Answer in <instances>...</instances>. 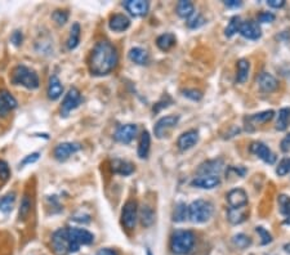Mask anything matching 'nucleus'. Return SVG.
<instances>
[{
    "label": "nucleus",
    "mask_w": 290,
    "mask_h": 255,
    "mask_svg": "<svg viewBox=\"0 0 290 255\" xmlns=\"http://www.w3.org/2000/svg\"><path fill=\"white\" fill-rule=\"evenodd\" d=\"M119 61L118 50L111 42H99L92 50L89 58V71L95 76H104L116 67Z\"/></svg>",
    "instance_id": "1"
},
{
    "label": "nucleus",
    "mask_w": 290,
    "mask_h": 255,
    "mask_svg": "<svg viewBox=\"0 0 290 255\" xmlns=\"http://www.w3.org/2000/svg\"><path fill=\"white\" fill-rule=\"evenodd\" d=\"M195 245V235L189 229H178L172 235L170 250L176 255H186Z\"/></svg>",
    "instance_id": "2"
},
{
    "label": "nucleus",
    "mask_w": 290,
    "mask_h": 255,
    "mask_svg": "<svg viewBox=\"0 0 290 255\" xmlns=\"http://www.w3.org/2000/svg\"><path fill=\"white\" fill-rule=\"evenodd\" d=\"M12 82L16 85H22L27 89L39 88V76L34 70L29 69L26 66H17L12 74Z\"/></svg>",
    "instance_id": "3"
},
{
    "label": "nucleus",
    "mask_w": 290,
    "mask_h": 255,
    "mask_svg": "<svg viewBox=\"0 0 290 255\" xmlns=\"http://www.w3.org/2000/svg\"><path fill=\"white\" fill-rule=\"evenodd\" d=\"M213 215V205L206 200H196L189 206V218L193 223H205Z\"/></svg>",
    "instance_id": "4"
},
{
    "label": "nucleus",
    "mask_w": 290,
    "mask_h": 255,
    "mask_svg": "<svg viewBox=\"0 0 290 255\" xmlns=\"http://www.w3.org/2000/svg\"><path fill=\"white\" fill-rule=\"evenodd\" d=\"M71 253H78L82 245H91L95 241V236L84 228H67Z\"/></svg>",
    "instance_id": "5"
},
{
    "label": "nucleus",
    "mask_w": 290,
    "mask_h": 255,
    "mask_svg": "<svg viewBox=\"0 0 290 255\" xmlns=\"http://www.w3.org/2000/svg\"><path fill=\"white\" fill-rule=\"evenodd\" d=\"M52 248H53V252L55 253V255L71 254L69 235H67V228H59L53 233Z\"/></svg>",
    "instance_id": "6"
},
{
    "label": "nucleus",
    "mask_w": 290,
    "mask_h": 255,
    "mask_svg": "<svg viewBox=\"0 0 290 255\" xmlns=\"http://www.w3.org/2000/svg\"><path fill=\"white\" fill-rule=\"evenodd\" d=\"M137 219H138L137 201L129 200V201L125 203L124 208H123V212H121V222H123V226H124L128 231H132V229L136 228Z\"/></svg>",
    "instance_id": "7"
},
{
    "label": "nucleus",
    "mask_w": 290,
    "mask_h": 255,
    "mask_svg": "<svg viewBox=\"0 0 290 255\" xmlns=\"http://www.w3.org/2000/svg\"><path fill=\"white\" fill-rule=\"evenodd\" d=\"M83 98L82 94L76 88H70L67 94L65 95V98L62 101V105H61V115L62 116H67L72 110L79 107V105L82 103Z\"/></svg>",
    "instance_id": "8"
},
{
    "label": "nucleus",
    "mask_w": 290,
    "mask_h": 255,
    "mask_svg": "<svg viewBox=\"0 0 290 255\" xmlns=\"http://www.w3.org/2000/svg\"><path fill=\"white\" fill-rule=\"evenodd\" d=\"M178 121H180V116H176V115H168V116L159 119L155 127H153V133H155L156 138L161 139V138L165 137L166 133L178 124Z\"/></svg>",
    "instance_id": "9"
},
{
    "label": "nucleus",
    "mask_w": 290,
    "mask_h": 255,
    "mask_svg": "<svg viewBox=\"0 0 290 255\" xmlns=\"http://www.w3.org/2000/svg\"><path fill=\"white\" fill-rule=\"evenodd\" d=\"M80 150H82L80 143H75V142H63V143H59L55 146L53 155H54L55 160L66 161L70 156H72V155L76 154V152Z\"/></svg>",
    "instance_id": "10"
},
{
    "label": "nucleus",
    "mask_w": 290,
    "mask_h": 255,
    "mask_svg": "<svg viewBox=\"0 0 290 255\" xmlns=\"http://www.w3.org/2000/svg\"><path fill=\"white\" fill-rule=\"evenodd\" d=\"M137 134V125L136 124H125L118 128V130L115 133L114 138L115 141L120 142V143L128 144L131 143Z\"/></svg>",
    "instance_id": "11"
},
{
    "label": "nucleus",
    "mask_w": 290,
    "mask_h": 255,
    "mask_svg": "<svg viewBox=\"0 0 290 255\" xmlns=\"http://www.w3.org/2000/svg\"><path fill=\"white\" fill-rule=\"evenodd\" d=\"M227 203L230 208H242L248 205V193L242 188H234L227 193Z\"/></svg>",
    "instance_id": "12"
},
{
    "label": "nucleus",
    "mask_w": 290,
    "mask_h": 255,
    "mask_svg": "<svg viewBox=\"0 0 290 255\" xmlns=\"http://www.w3.org/2000/svg\"><path fill=\"white\" fill-rule=\"evenodd\" d=\"M225 167V163L222 159H214V160H208L202 163L197 169V173L200 175H218Z\"/></svg>",
    "instance_id": "13"
},
{
    "label": "nucleus",
    "mask_w": 290,
    "mask_h": 255,
    "mask_svg": "<svg viewBox=\"0 0 290 255\" xmlns=\"http://www.w3.org/2000/svg\"><path fill=\"white\" fill-rule=\"evenodd\" d=\"M239 33L242 38L249 40H257L261 38V27H259V23L255 22V21H246V22H242Z\"/></svg>",
    "instance_id": "14"
},
{
    "label": "nucleus",
    "mask_w": 290,
    "mask_h": 255,
    "mask_svg": "<svg viewBox=\"0 0 290 255\" xmlns=\"http://www.w3.org/2000/svg\"><path fill=\"white\" fill-rule=\"evenodd\" d=\"M250 152L251 154H254L255 156L259 157V159H262L264 163L267 164H274L275 160H276V156L274 155V152H272L266 144L262 143V142H254V143H251Z\"/></svg>",
    "instance_id": "15"
},
{
    "label": "nucleus",
    "mask_w": 290,
    "mask_h": 255,
    "mask_svg": "<svg viewBox=\"0 0 290 255\" xmlns=\"http://www.w3.org/2000/svg\"><path fill=\"white\" fill-rule=\"evenodd\" d=\"M221 184V178L218 175H199L191 182V186L202 190H213Z\"/></svg>",
    "instance_id": "16"
},
{
    "label": "nucleus",
    "mask_w": 290,
    "mask_h": 255,
    "mask_svg": "<svg viewBox=\"0 0 290 255\" xmlns=\"http://www.w3.org/2000/svg\"><path fill=\"white\" fill-rule=\"evenodd\" d=\"M125 9L134 17H141L147 14L150 9V4L145 0H128L124 3Z\"/></svg>",
    "instance_id": "17"
},
{
    "label": "nucleus",
    "mask_w": 290,
    "mask_h": 255,
    "mask_svg": "<svg viewBox=\"0 0 290 255\" xmlns=\"http://www.w3.org/2000/svg\"><path fill=\"white\" fill-rule=\"evenodd\" d=\"M197 142H199V133H197V130L191 129V130L185 131L183 134L180 135L178 141H177V146L180 150L187 151L190 148H193Z\"/></svg>",
    "instance_id": "18"
},
{
    "label": "nucleus",
    "mask_w": 290,
    "mask_h": 255,
    "mask_svg": "<svg viewBox=\"0 0 290 255\" xmlns=\"http://www.w3.org/2000/svg\"><path fill=\"white\" fill-rule=\"evenodd\" d=\"M17 107V101L7 90H0V116L4 118Z\"/></svg>",
    "instance_id": "19"
},
{
    "label": "nucleus",
    "mask_w": 290,
    "mask_h": 255,
    "mask_svg": "<svg viewBox=\"0 0 290 255\" xmlns=\"http://www.w3.org/2000/svg\"><path fill=\"white\" fill-rule=\"evenodd\" d=\"M258 86L263 93H271L276 90L277 86H279V82L276 80L275 76H272L268 72H262L261 75L258 76L257 79Z\"/></svg>",
    "instance_id": "20"
},
{
    "label": "nucleus",
    "mask_w": 290,
    "mask_h": 255,
    "mask_svg": "<svg viewBox=\"0 0 290 255\" xmlns=\"http://www.w3.org/2000/svg\"><path fill=\"white\" fill-rule=\"evenodd\" d=\"M249 209L246 206L242 208H228L227 209V219L231 224H242V222L248 219Z\"/></svg>",
    "instance_id": "21"
},
{
    "label": "nucleus",
    "mask_w": 290,
    "mask_h": 255,
    "mask_svg": "<svg viewBox=\"0 0 290 255\" xmlns=\"http://www.w3.org/2000/svg\"><path fill=\"white\" fill-rule=\"evenodd\" d=\"M131 26V21L124 14H114V16L110 18V22H108V27H110L112 31L115 33H121V31H125L128 27Z\"/></svg>",
    "instance_id": "22"
},
{
    "label": "nucleus",
    "mask_w": 290,
    "mask_h": 255,
    "mask_svg": "<svg viewBox=\"0 0 290 255\" xmlns=\"http://www.w3.org/2000/svg\"><path fill=\"white\" fill-rule=\"evenodd\" d=\"M48 98L52 99V101H55V99H58L63 93V85L62 83L59 82V79L57 78L55 75H52L49 78V83H48Z\"/></svg>",
    "instance_id": "23"
},
{
    "label": "nucleus",
    "mask_w": 290,
    "mask_h": 255,
    "mask_svg": "<svg viewBox=\"0 0 290 255\" xmlns=\"http://www.w3.org/2000/svg\"><path fill=\"white\" fill-rule=\"evenodd\" d=\"M275 116V112L272 110H268V111H263L259 112V114L251 115L249 116L248 119H245V121H248L249 124L246 125V130L250 129L251 125H258V124H264V123H267V121L272 120V118Z\"/></svg>",
    "instance_id": "24"
},
{
    "label": "nucleus",
    "mask_w": 290,
    "mask_h": 255,
    "mask_svg": "<svg viewBox=\"0 0 290 255\" xmlns=\"http://www.w3.org/2000/svg\"><path fill=\"white\" fill-rule=\"evenodd\" d=\"M111 169H112L115 174H120V175H124V177L131 175L134 171V167L131 163L120 160V159H116V160L111 163Z\"/></svg>",
    "instance_id": "25"
},
{
    "label": "nucleus",
    "mask_w": 290,
    "mask_h": 255,
    "mask_svg": "<svg viewBox=\"0 0 290 255\" xmlns=\"http://www.w3.org/2000/svg\"><path fill=\"white\" fill-rule=\"evenodd\" d=\"M129 59L132 62L137 63V65H147L150 61V56H148L147 50L136 46V48H132L129 50Z\"/></svg>",
    "instance_id": "26"
},
{
    "label": "nucleus",
    "mask_w": 290,
    "mask_h": 255,
    "mask_svg": "<svg viewBox=\"0 0 290 255\" xmlns=\"http://www.w3.org/2000/svg\"><path fill=\"white\" fill-rule=\"evenodd\" d=\"M176 44V36L170 33H165L163 35H160L156 40V45L160 50L163 52H168Z\"/></svg>",
    "instance_id": "27"
},
{
    "label": "nucleus",
    "mask_w": 290,
    "mask_h": 255,
    "mask_svg": "<svg viewBox=\"0 0 290 255\" xmlns=\"http://www.w3.org/2000/svg\"><path fill=\"white\" fill-rule=\"evenodd\" d=\"M80 33H82V30H80V25L78 22H75L72 25L71 30H70V35L67 38V42H66V46H67V49L72 50L75 49L76 46L79 45V42H80Z\"/></svg>",
    "instance_id": "28"
},
{
    "label": "nucleus",
    "mask_w": 290,
    "mask_h": 255,
    "mask_svg": "<svg viewBox=\"0 0 290 255\" xmlns=\"http://www.w3.org/2000/svg\"><path fill=\"white\" fill-rule=\"evenodd\" d=\"M150 146H151V137L150 133L147 130H145L140 138V143H138V156L141 159H146L148 156V152H150Z\"/></svg>",
    "instance_id": "29"
},
{
    "label": "nucleus",
    "mask_w": 290,
    "mask_h": 255,
    "mask_svg": "<svg viewBox=\"0 0 290 255\" xmlns=\"http://www.w3.org/2000/svg\"><path fill=\"white\" fill-rule=\"evenodd\" d=\"M249 72H250V63L248 59H240L238 62V75H236V82L239 84H242L248 80Z\"/></svg>",
    "instance_id": "30"
},
{
    "label": "nucleus",
    "mask_w": 290,
    "mask_h": 255,
    "mask_svg": "<svg viewBox=\"0 0 290 255\" xmlns=\"http://www.w3.org/2000/svg\"><path fill=\"white\" fill-rule=\"evenodd\" d=\"M195 13V7L191 1L187 0H181L180 3L177 4V14L182 18H190Z\"/></svg>",
    "instance_id": "31"
},
{
    "label": "nucleus",
    "mask_w": 290,
    "mask_h": 255,
    "mask_svg": "<svg viewBox=\"0 0 290 255\" xmlns=\"http://www.w3.org/2000/svg\"><path fill=\"white\" fill-rule=\"evenodd\" d=\"M140 218H141L142 226L150 227L152 226L153 220H155V212H153V210L151 209L148 205H144L142 208H141Z\"/></svg>",
    "instance_id": "32"
},
{
    "label": "nucleus",
    "mask_w": 290,
    "mask_h": 255,
    "mask_svg": "<svg viewBox=\"0 0 290 255\" xmlns=\"http://www.w3.org/2000/svg\"><path fill=\"white\" fill-rule=\"evenodd\" d=\"M290 124V108L285 107L281 108L280 111H279V118H277V123H276V129L277 130H285Z\"/></svg>",
    "instance_id": "33"
},
{
    "label": "nucleus",
    "mask_w": 290,
    "mask_h": 255,
    "mask_svg": "<svg viewBox=\"0 0 290 255\" xmlns=\"http://www.w3.org/2000/svg\"><path fill=\"white\" fill-rule=\"evenodd\" d=\"M189 218V206L185 203H178L173 210V220L174 222H183Z\"/></svg>",
    "instance_id": "34"
},
{
    "label": "nucleus",
    "mask_w": 290,
    "mask_h": 255,
    "mask_svg": "<svg viewBox=\"0 0 290 255\" xmlns=\"http://www.w3.org/2000/svg\"><path fill=\"white\" fill-rule=\"evenodd\" d=\"M14 201H16V193H8L4 197L0 199V212H12L14 205Z\"/></svg>",
    "instance_id": "35"
},
{
    "label": "nucleus",
    "mask_w": 290,
    "mask_h": 255,
    "mask_svg": "<svg viewBox=\"0 0 290 255\" xmlns=\"http://www.w3.org/2000/svg\"><path fill=\"white\" fill-rule=\"evenodd\" d=\"M242 18L239 16H234L228 22V26L226 27L225 30V35L227 38H231V36L235 35L236 33H239V30H240V26H242Z\"/></svg>",
    "instance_id": "36"
},
{
    "label": "nucleus",
    "mask_w": 290,
    "mask_h": 255,
    "mask_svg": "<svg viewBox=\"0 0 290 255\" xmlns=\"http://www.w3.org/2000/svg\"><path fill=\"white\" fill-rule=\"evenodd\" d=\"M232 242H234V245H235L236 248L244 250V249H246L248 246H250L251 239L249 236L244 235V233H239V235L234 236Z\"/></svg>",
    "instance_id": "37"
},
{
    "label": "nucleus",
    "mask_w": 290,
    "mask_h": 255,
    "mask_svg": "<svg viewBox=\"0 0 290 255\" xmlns=\"http://www.w3.org/2000/svg\"><path fill=\"white\" fill-rule=\"evenodd\" d=\"M30 212H31V199H30L29 195H25L21 201V206H20V219H26L27 216H29Z\"/></svg>",
    "instance_id": "38"
},
{
    "label": "nucleus",
    "mask_w": 290,
    "mask_h": 255,
    "mask_svg": "<svg viewBox=\"0 0 290 255\" xmlns=\"http://www.w3.org/2000/svg\"><path fill=\"white\" fill-rule=\"evenodd\" d=\"M277 203L280 206V212L285 216H290V197L287 195H280L277 199Z\"/></svg>",
    "instance_id": "39"
},
{
    "label": "nucleus",
    "mask_w": 290,
    "mask_h": 255,
    "mask_svg": "<svg viewBox=\"0 0 290 255\" xmlns=\"http://www.w3.org/2000/svg\"><path fill=\"white\" fill-rule=\"evenodd\" d=\"M276 173L280 177H284V175L290 173V157H285L279 163V167L276 168Z\"/></svg>",
    "instance_id": "40"
},
{
    "label": "nucleus",
    "mask_w": 290,
    "mask_h": 255,
    "mask_svg": "<svg viewBox=\"0 0 290 255\" xmlns=\"http://www.w3.org/2000/svg\"><path fill=\"white\" fill-rule=\"evenodd\" d=\"M52 18L54 20V22L57 23V25H59V26H62V25H65L66 22H67V20H69V13L66 12V10H55L54 13L52 14Z\"/></svg>",
    "instance_id": "41"
},
{
    "label": "nucleus",
    "mask_w": 290,
    "mask_h": 255,
    "mask_svg": "<svg viewBox=\"0 0 290 255\" xmlns=\"http://www.w3.org/2000/svg\"><path fill=\"white\" fill-rule=\"evenodd\" d=\"M10 177V170L8 164L4 160H0V183L4 184L9 179Z\"/></svg>",
    "instance_id": "42"
},
{
    "label": "nucleus",
    "mask_w": 290,
    "mask_h": 255,
    "mask_svg": "<svg viewBox=\"0 0 290 255\" xmlns=\"http://www.w3.org/2000/svg\"><path fill=\"white\" fill-rule=\"evenodd\" d=\"M204 23H205V20L202 18L201 14H196V16H193V18H190L187 25H189L190 29H197V27L202 26Z\"/></svg>",
    "instance_id": "43"
},
{
    "label": "nucleus",
    "mask_w": 290,
    "mask_h": 255,
    "mask_svg": "<svg viewBox=\"0 0 290 255\" xmlns=\"http://www.w3.org/2000/svg\"><path fill=\"white\" fill-rule=\"evenodd\" d=\"M255 231H257V232L261 235L262 245H267V244H270V242L272 241V236H271L270 233H268L267 229H264L263 227H257V228H255Z\"/></svg>",
    "instance_id": "44"
},
{
    "label": "nucleus",
    "mask_w": 290,
    "mask_h": 255,
    "mask_svg": "<svg viewBox=\"0 0 290 255\" xmlns=\"http://www.w3.org/2000/svg\"><path fill=\"white\" fill-rule=\"evenodd\" d=\"M275 14L271 12H262L258 14V22L259 23H271L275 21Z\"/></svg>",
    "instance_id": "45"
},
{
    "label": "nucleus",
    "mask_w": 290,
    "mask_h": 255,
    "mask_svg": "<svg viewBox=\"0 0 290 255\" xmlns=\"http://www.w3.org/2000/svg\"><path fill=\"white\" fill-rule=\"evenodd\" d=\"M183 95L187 97V98L193 99V101H199V99H201L202 97L201 92L196 90V89H187V90H183Z\"/></svg>",
    "instance_id": "46"
},
{
    "label": "nucleus",
    "mask_w": 290,
    "mask_h": 255,
    "mask_svg": "<svg viewBox=\"0 0 290 255\" xmlns=\"http://www.w3.org/2000/svg\"><path fill=\"white\" fill-rule=\"evenodd\" d=\"M170 103H172V99H170V97H169V95H165V97H164V98L161 99V101L157 102L156 105L153 106V112H159L160 110H161V108L168 107V106H169Z\"/></svg>",
    "instance_id": "47"
},
{
    "label": "nucleus",
    "mask_w": 290,
    "mask_h": 255,
    "mask_svg": "<svg viewBox=\"0 0 290 255\" xmlns=\"http://www.w3.org/2000/svg\"><path fill=\"white\" fill-rule=\"evenodd\" d=\"M22 40H23V35L21 31H18V30H16V31L12 34V36H10V42H13L16 46H20L21 44H22Z\"/></svg>",
    "instance_id": "48"
},
{
    "label": "nucleus",
    "mask_w": 290,
    "mask_h": 255,
    "mask_svg": "<svg viewBox=\"0 0 290 255\" xmlns=\"http://www.w3.org/2000/svg\"><path fill=\"white\" fill-rule=\"evenodd\" d=\"M281 151L283 152H289L290 151V133L281 141Z\"/></svg>",
    "instance_id": "49"
},
{
    "label": "nucleus",
    "mask_w": 290,
    "mask_h": 255,
    "mask_svg": "<svg viewBox=\"0 0 290 255\" xmlns=\"http://www.w3.org/2000/svg\"><path fill=\"white\" fill-rule=\"evenodd\" d=\"M223 4L227 8H240L242 5V1H240V0H226V1H223Z\"/></svg>",
    "instance_id": "50"
},
{
    "label": "nucleus",
    "mask_w": 290,
    "mask_h": 255,
    "mask_svg": "<svg viewBox=\"0 0 290 255\" xmlns=\"http://www.w3.org/2000/svg\"><path fill=\"white\" fill-rule=\"evenodd\" d=\"M39 159V152H35V154H31L29 155L27 157H25L22 161V165H26V164H33L35 163L36 160Z\"/></svg>",
    "instance_id": "51"
},
{
    "label": "nucleus",
    "mask_w": 290,
    "mask_h": 255,
    "mask_svg": "<svg viewBox=\"0 0 290 255\" xmlns=\"http://www.w3.org/2000/svg\"><path fill=\"white\" fill-rule=\"evenodd\" d=\"M267 4L270 7L279 9V8H283L285 5V0H268Z\"/></svg>",
    "instance_id": "52"
},
{
    "label": "nucleus",
    "mask_w": 290,
    "mask_h": 255,
    "mask_svg": "<svg viewBox=\"0 0 290 255\" xmlns=\"http://www.w3.org/2000/svg\"><path fill=\"white\" fill-rule=\"evenodd\" d=\"M97 255H118V253L111 250V249H102V250L97 253Z\"/></svg>",
    "instance_id": "53"
},
{
    "label": "nucleus",
    "mask_w": 290,
    "mask_h": 255,
    "mask_svg": "<svg viewBox=\"0 0 290 255\" xmlns=\"http://www.w3.org/2000/svg\"><path fill=\"white\" fill-rule=\"evenodd\" d=\"M284 249H285V252L287 253H290V244H288V245L284 246Z\"/></svg>",
    "instance_id": "54"
},
{
    "label": "nucleus",
    "mask_w": 290,
    "mask_h": 255,
    "mask_svg": "<svg viewBox=\"0 0 290 255\" xmlns=\"http://www.w3.org/2000/svg\"><path fill=\"white\" fill-rule=\"evenodd\" d=\"M284 223H285V224H290V216H287V219L284 220Z\"/></svg>",
    "instance_id": "55"
},
{
    "label": "nucleus",
    "mask_w": 290,
    "mask_h": 255,
    "mask_svg": "<svg viewBox=\"0 0 290 255\" xmlns=\"http://www.w3.org/2000/svg\"><path fill=\"white\" fill-rule=\"evenodd\" d=\"M147 255H152V254H151L150 250H147Z\"/></svg>",
    "instance_id": "56"
},
{
    "label": "nucleus",
    "mask_w": 290,
    "mask_h": 255,
    "mask_svg": "<svg viewBox=\"0 0 290 255\" xmlns=\"http://www.w3.org/2000/svg\"><path fill=\"white\" fill-rule=\"evenodd\" d=\"M251 255H253V254H251Z\"/></svg>",
    "instance_id": "57"
}]
</instances>
